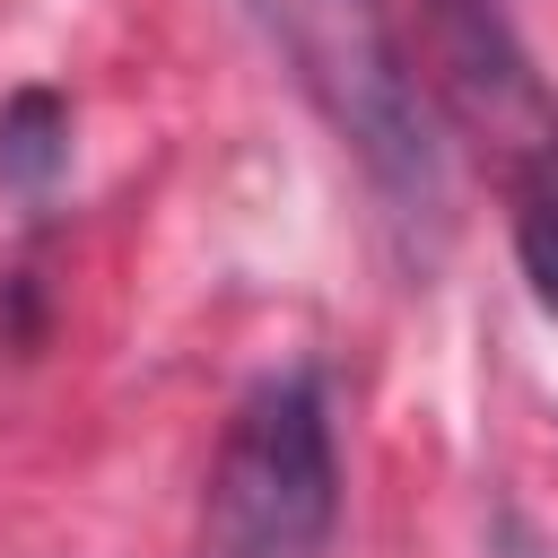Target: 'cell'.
Segmentation results:
<instances>
[{
	"label": "cell",
	"instance_id": "cell-1",
	"mask_svg": "<svg viewBox=\"0 0 558 558\" xmlns=\"http://www.w3.org/2000/svg\"><path fill=\"white\" fill-rule=\"evenodd\" d=\"M244 9L288 61V78L305 87V105L331 122V140L357 157L375 201L401 227L436 235L453 174H445V140L418 96V70L392 35V9L384 0H244Z\"/></svg>",
	"mask_w": 558,
	"mask_h": 558
},
{
	"label": "cell",
	"instance_id": "cell-2",
	"mask_svg": "<svg viewBox=\"0 0 558 558\" xmlns=\"http://www.w3.org/2000/svg\"><path fill=\"white\" fill-rule=\"evenodd\" d=\"M340 523V453H331V401L314 366L262 375L209 462L192 558H323Z\"/></svg>",
	"mask_w": 558,
	"mask_h": 558
},
{
	"label": "cell",
	"instance_id": "cell-3",
	"mask_svg": "<svg viewBox=\"0 0 558 558\" xmlns=\"http://www.w3.org/2000/svg\"><path fill=\"white\" fill-rule=\"evenodd\" d=\"M70 174V105L52 87H17L0 105V192L44 201Z\"/></svg>",
	"mask_w": 558,
	"mask_h": 558
},
{
	"label": "cell",
	"instance_id": "cell-4",
	"mask_svg": "<svg viewBox=\"0 0 558 558\" xmlns=\"http://www.w3.org/2000/svg\"><path fill=\"white\" fill-rule=\"evenodd\" d=\"M436 26L453 44V70L471 96H532L523 78V52H514V26H506V0H436Z\"/></svg>",
	"mask_w": 558,
	"mask_h": 558
},
{
	"label": "cell",
	"instance_id": "cell-5",
	"mask_svg": "<svg viewBox=\"0 0 558 558\" xmlns=\"http://www.w3.org/2000/svg\"><path fill=\"white\" fill-rule=\"evenodd\" d=\"M514 253H523V279H532V296L558 314V201H532V209L514 218Z\"/></svg>",
	"mask_w": 558,
	"mask_h": 558
}]
</instances>
